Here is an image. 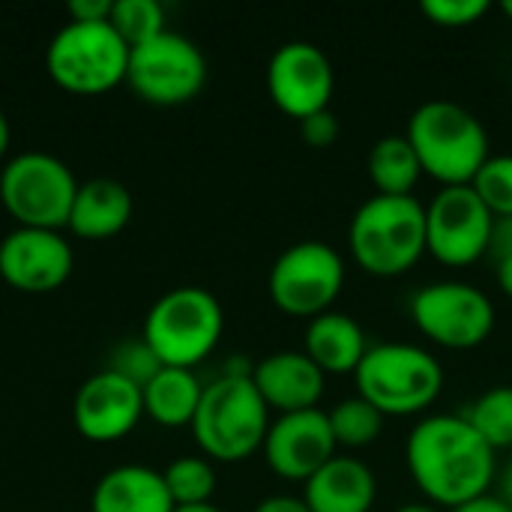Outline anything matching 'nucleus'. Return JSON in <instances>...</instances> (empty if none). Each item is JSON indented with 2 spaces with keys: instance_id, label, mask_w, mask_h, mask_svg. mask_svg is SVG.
Listing matches in <instances>:
<instances>
[{
  "instance_id": "obj_1",
  "label": "nucleus",
  "mask_w": 512,
  "mask_h": 512,
  "mask_svg": "<svg viewBox=\"0 0 512 512\" xmlns=\"http://www.w3.org/2000/svg\"><path fill=\"white\" fill-rule=\"evenodd\" d=\"M405 465L426 498L441 510L492 492L498 477V453L462 414H429L405 441Z\"/></svg>"
},
{
  "instance_id": "obj_2",
  "label": "nucleus",
  "mask_w": 512,
  "mask_h": 512,
  "mask_svg": "<svg viewBox=\"0 0 512 512\" xmlns=\"http://www.w3.org/2000/svg\"><path fill=\"white\" fill-rule=\"evenodd\" d=\"M405 138L411 141L423 174L441 186H471L492 156V138L483 120L453 99L417 105L408 117Z\"/></svg>"
},
{
  "instance_id": "obj_3",
  "label": "nucleus",
  "mask_w": 512,
  "mask_h": 512,
  "mask_svg": "<svg viewBox=\"0 0 512 512\" xmlns=\"http://www.w3.org/2000/svg\"><path fill=\"white\" fill-rule=\"evenodd\" d=\"M351 261L369 276H402L426 255V204L417 195H372L348 225Z\"/></svg>"
},
{
  "instance_id": "obj_4",
  "label": "nucleus",
  "mask_w": 512,
  "mask_h": 512,
  "mask_svg": "<svg viewBox=\"0 0 512 512\" xmlns=\"http://www.w3.org/2000/svg\"><path fill=\"white\" fill-rule=\"evenodd\" d=\"M273 411L261 399L252 378L219 375L204 384L198 414L192 420V438L210 462H246L264 447Z\"/></svg>"
},
{
  "instance_id": "obj_5",
  "label": "nucleus",
  "mask_w": 512,
  "mask_h": 512,
  "mask_svg": "<svg viewBox=\"0 0 512 512\" xmlns=\"http://www.w3.org/2000/svg\"><path fill=\"white\" fill-rule=\"evenodd\" d=\"M357 396L375 405L384 417H417L444 393L441 360L411 342L369 345L354 372Z\"/></svg>"
},
{
  "instance_id": "obj_6",
  "label": "nucleus",
  "mask_w": 512,
  "mask_h": 512,
  "mask_svg": "<svg viewBox=\"0 0 512 512\" xmlns=\"http://www.w3.org/2000/svg\"><path fill=\"white\" fill-rule=\"evenodd\" d=\"M222 330V303L201 285H177L150 306L141 339L162 366L195 369L216 351Z\"/></svg>"
},
{
  "instance_id": "obj_7",
  "label": "nucleus",
  "mask_w": 512,
  "mask_h": 512,
  "mask_svg": "<svg viewBox=\"0 0 512 512\" xmlns=\"http://www.w3.org/2000/svg\"><path fill=\"white\" fill-rule=\"evenodd\" d=\"M45 69L75 96H99L126 81L129 45L111 21H69L51 36Z\"/></svg>"
},
{
  "instance_id": "obj_8",
  "label": "nucleus",
  "mask_w": 512,
  "mask_h": 512,
  "mask_svg": "<svg viewBox=\"0 0 512 512\" xmlns=\"http://www.w3.org/2000/svg\"><path fill=\"white\" fill-rule=\"evenodd\" d=\"M75 192L72 168L45 150H24L0 168V204L18 228H66Z\"/></svg>"
},
{
  "instance_id": "obj_9",
  "label": "nucleus",
  "mask_w": 512,
  "mask_h": 512,
  "mask_svg": "<svg viewBox=\"0 0 512 512\" xmlns=\"http://www.w3.org/2000/svg\"><path fill=\"white\" fill-rule=\"evenodd\" d=\"M345 258L324 240L288 246L270 267L267 291L273 306L288 318H318L333 309L345 288Z\"/></svg>"
},
{
  "instance_id": "obj_10",
  "label": "nucleus",
  "mask_w": 512,
  "mask_h": 512,
  "mask_svg": "<svg viewBox=\"0 0 512 512\" xmlns=\"http://www.w3.org/2000/svg\"><path fill=\"white\" fill-rule=\"evenodd\" d=\"M126 84L150 105H186L207 84V57L189 36L162 30L159 36L129 48Z\"/></svg>"
},
{
  "instance_id": "obj_11",
  "label": "nucleus",
  "mask_w": 512,
  "mask_h": 512,
  "mask_svg": "<svg viewBox=\"0 0 512 512\" xmlns=\"http://www.w3.org/2000/svg\"><path fill=\"white\" fill-rule=\"evenodd\" d=\"M411 321L429 342L447 351H471L495 333L498 312L483 288L444 279L423 285L411 297Z\"/></svg>"
},
{
  "instance_id": "obj_12",
  "label": "nucleus",
  "mask_w": 512,
  "mask_h": 512,
  "mask_svg": "<svg viewBox=\"0 0 512 512\" xmlns=\"http://www.w3.org/2000/svg\"><path fill=\"white\" fill-rule=\"evenodd\" d=\"M495 216L471 186H441L426 204V252L450 270L489 255Z\"/></svg>"
},
{
  "instance_id": "obj_13",
  "label": "nucleus",
  "mask_w": 512,
  "mask_h": 512,
  "mask_svg": "<svg viewBox=\"0 0 512 512\" xmlns=\"http://www.w3.org/2000/svg\"><path fill=\"white\" fill-rule=\"evenodd\" d=\"M333 90V63L315 42L291 39L273 51L267 63V93L282 114L306 120L318 111H327Z\"/></svg>"
},
{
  "instance_id": "obj_14",
  "label": "nucleus",
  "mask_w": 512,
  "mask_h": 512,
  "mask_svg": "<svg viewBox=\"0 0 512 512\" xmlns=\"http://www.w3.org/2000/svg\"><path fill=\"white\" fill-rule=\"evenodd\" d=\"M75 252L60 231L12 228L0 240V279L21 294H51L72 276Z\"/></svg>"
},
{
  "instance_id": "obj_15",
  "label": "nucleus",
  "mask_w": 512,
  "mask_h": 512,
  "mask_svg": "<svg viewBox=\"0 0 512 512\" xmlns=\"http://www.w3.org/2000/svg\"><path fill=\"white\" fill-rule=\"evenodd\" d=\"M261 453L276 477L288 483H306L339 453V444L333 438L327 411L312 408V411L276 414L267 429Z\"/></svg>"
},
{
  "instance_id": "obj_16",
  "label": "nucleus",
  "mask_w": 512,
  "mask_h": 512,
  "mask_svg": "<svg viewBox=\"0 0 512 512\" xmlns=\"http://www.w3.org/2000/svg\"><path fill=\"white\" fill-rule=\"evenodd\" d=\"M141 417H144L141 387H135L132 381L120 378L111 369L90 375L75 393L72 423L84 441L93 444L123 441L129 432H135Z\"/></svg>"
},
{
  "instance_id": "obj_17",
  "label": "nucleus",
  "mask_w": 512,
  "mask_h": 512,
  "mask_svg": "<svg viewBox=\"0 0 512 512\" xmlns=\"http://www.w3.org/2000/svg\"><path fill=\"white\" fill-rule=\"evenodd\" d=\"M252 381L276 414L312 411L324 399L327 375L306 357V351H273L255 363Z\"/></svg>"
},
{
  "instance_id": "obj_18",
  "label": "nucleus",
  "mask_w": 512,
  "mask_h": 512,
  "mask_svg": "<svg viewBox=\"0 0 512 512\" xmlns=\"http://www.w3.org/2000/svg\"><path fill=\"white\" fill-rule=\"evenodd\" d=\"M378 498L375 471L357 456H333L303 483V501L312 512H372Z\"/></svg>"
},
{
  "instance_id": "obj_19",
  "label": "nucleus",
  "mask_w": 512,
  "mask_h": 512,
  "mask_svg": "<svg viewBox=\"0 0 512 512\" xmlns=\"http://www.w3.org/2000/svg\"><path fill=\"white\" fill-rule=\"evenodd\" d=\"M303 351L324 375H354L369 351V336L357 318L330 309L306 324Z\"/></svg>"
},
{
  "instance_id": "obj_20",
  "label": "nucleus",
  "mask_w": 512,
  "mask_h": 512,
  "mask_svg": "<svg viewBox=\"0 0 512 512\" xmlns=\"http://www.w3.org/2000/svg\"><path fill=\"white\" fill-rule=\"evenodd\" d=\"M162 471L147 465H117L105 471L90 495V512H174Z\"/></svg>"
},
{
  "instance_id": "obj_21",
  "label": "nucleus",
  "mask_w": 512,
  "mask_h": 512,
  "mask_svg": "<svg viewBox=\"0 0 512 512\" xmlns=\"http://www.w3.org/2000/svg\"><path fill=\"white\" fill-rule=\"evenodd\" d=\"M129 219L132 192L111 177H93L78 183L66 228L81 240H108L117 237L129 225Z\"/></svg>"
},
{
  "instance_id": "obj_22",
  "label": "nucleus",
  "mask_w": 512,
  "mask_h": 512,
  "mask_svg": "<svg viewBox=\"0 0 512 512\" xmlns=\"http://www.w3.org/2000/svg\"><path fill=\"white\" fill-rule=\"evenodd\" d=\"M204 396V384L195 375V369H177V366H162L144 387V417L165 429H180L192 426L198 405Z\"/></svg>"
},
{
  "instance_id": "obj_23",
  "label": "nucleus",
  "mask_w": 512,
  "mask_h": 512,
  "mask_svg": "<svg viewBox=\"0 0 512 512\" xmlns=\"http://www.w3.org/2000/svg\"><path fill=\"white\" fill-rule=\"evenodd\" d=\"M366 171L378 195H414L423 168L405 135H384L366 156Z\"/></svg>"
},
{
  "instance_id": "obj_24",
  "label": "nucleus",
  "mask_w": 512,
  "mask_h": 512,
  "mask_svg": "<svg viewBox=\"0 0 512 512\" xmlns=\"http://www.w3.org/2000/svg\"><path fill=\"white\" fill-rule=\"evenodd\" d=\"M477 432L480 438L498 453L512 450V384L492 387L480 393L465 411H459Z\"/></svg>"
},
{
  "instance_id": "obj_25",
  "label": "nucleus",
  "mask_w": 512,
  "mask_h": 512,
  "mask_svg": "<svg viewBox=\"0 0 512 512\" xmlns=\"http://www.w3.org/2000/svg\"><path fill=\"white\" fill-rule=\"evenodd\" d=\"M327 417H330V429H333L336 444L345 450H360V447L375 444L384 432V423H387V417L375 405H369L363 396H351V399L336 402L333 411H327Z\"/></svg>"
},
{
  "instance_id": "obj_26",
  "label": "nucleus",
  "mask_w": 512,
  "mask_h": 512,
  "mask_svg": "<svg viewBox=\"0 0 512 512\" xmlns=\"http://www.w3.org/2000/svg\"><path fill=\"white\" fill-rule=\"evenodd\" d=\"M174 507L210 504L216 495V468L207 456H180L162 471Z\"/></svg>"
},
{
  "instance_id": "obj_27",
  "label": "nucleus",
  "mask_w": 512,
  "mask_h": 512,
  "mask_svg": "<svg viewBox=\"0 0 512 512\" xmlns=\"http://www.w3.org/2000/svg\"><path fill=\"white\" fill-rule=\"evenodd\" d=\"M114 30L126 39L129 48L159 36L165 27V9L159 0H114L111 9Z\"/></svg>"
},
{
  "instance_id": "obj_28",
  "label": "nucleus",
  "mask_w": 512,
  "mask_h": 512,
  "mask_svg": "<svg viewBox=\"0 0 512 512\" xmlns=\"http://www.w3.org/2000/svg\"><path fill=\"white\" fill-rule=\"evenodd\" d=\"M471 189L480 195L495 219L512 216V153L489 156V162L471 180Z\"/></svg>"
},
{
  "instance_id": "obj_29",
  "label": "nucleus",
  "mask_w": 512,
  "mask_h": 512,
  "mask_svg": "<svg viewBox=\"0 0 512 512\" xmlns=\"http://www.w3.org/2000/svg\"><path fill=\"white\" fill-rule=\"evenodd\" d=\"M105 369L117 372L120 378L132 381L135 387H144V384L162 369V363H159V357L153 354V348L138 336V339L120 342V345L114 348V354H111V360H108Z\"/></svg>"
},
{
  "instance_id": "obj_30",
  "label": "nucleus",
  "mask_w": 512,
  "mask_h": 512,
  "mask_svg": "<svg viewBox=\"0 0 512 512\" xmlns=\"http://www.w3.org/2000/svg\"><path fill=\"white\" fill-rule=\"evenodd\" d=\"M489 0H423L420 12L447 30H459V27H471L477 24L483 15H489Z\"/></svg>"
},
{
  "instance_id": "obj_31",
  "label": "nucleus",
  "mask_w": 512,
  "mask_h": 512,
  "mask_svg": "<svg viewBox=\"0 0 512 512\" xmlns=\"http://www.w3.org/2000/svg\"><path fill=\"white\" fill-rule=\"evenodd\" d=\"M300 135H303V141H306L309 147L327 150V147H333V144L339 141L342 123H339V117L327 108V111H318V114L300 120Z\"/></svg>"
},
{
  "instance_id": "obj_32",
  "label": "nucleus",
  "mask_w": 512,
  "mask_h": 512,
  "mask_svg": "<svg viewBox=\"0 0 512 512\" xmlns=\"http://www.w3.org/2000/svg\"><path fill=\"white\" fill-rule=\"evenodd\" d=\"M114 0H72L66 3L69 21H111Z\"/></svg>"
},
{
  "instance_id": "obj_33",
  "label": "nucleus",
  "mask_w": 512,
  "mask_h": 512,
  "mask_svg": "<svg viewBox=\"0 0 512 512\" xmlns=\"http://www.w3.org/2000/svg\"><path fill=\"white\" fill-rule=\"evenodd\" d=\"M489 255H492L495 261L510 258L512 255V216H501V219H495L492 243H489Z\"/></svg>"
},
{
  "instance_id": "obj_34",
  "label": "nucleus",
  "mask_w": 512,
  "mask_h": 512,
  "mask_svg": "<svg viewBox=\"0 0 512 512\" xmlns=\"http://www.w3.org/2000/svg\"><path fill=\"white\" fill-rule=\"evenodd\" d=\"M252 512H312L303 495H267L255 504Z\"/></svg>"
},
{
  "instance_id": "obj_35",
  "label": "nucleus",
  "mask_w": 512,
  "mask_h": 512,
  "mask_svg": "<svg viewBox=\"0 0 512 512\" xmlns=\"http://www.w3.org/2000/svg\"><path fill=\"white\" fill-rule=\"evenodd\" d=\"M453 512H512L510 504H504L495 492H489V495H483V498H474V501H468V504H462L459 510Z\"/></svg>"
},
{
  "instance_id": "obj_36",
  "label": "nucleus",
  "mask_w": 512,
  "mask_h": 512,
  "mask_svg": "<svg viewBox=\"0 0 512 512\" xmlns=\"http://www.w3.org/2000/svg\"><path fill=\"white\" fill-rule=\"evenodd\" d=\"M495 486H498V492H495V495H498L504 504H510L512 507V459L504 465V468H498Z\"/></svg>"
},
{
  "instance_id": "obj_37",
  "label": "nucleus",
  "mask_w": 512,
  "mask_h": 512,
  "mask_svg": "<svg viewBox=\"0 0 512 512\" xmlns=\"http://www.w3.org/2000/svg\"><path fill=\"white\" fill-rule=\"evenodd\" d=\"M495 279H498V288L504 291V297L512 300V255L495 261Z\"/></svg>"
},
{
  "instance_id": "obj_38",
  "label": "nucleus",
  "mask_w": 512,
  "mask_h": 512,
  "mask_svg": "<svg viewBox=\"0 0 512 512\" xmlns=\"http://www.w3.org/2000/svg\"><path fill=\"white\" fill-rule=\"evenodd\" d=\"M9 141H12V129H9L6 114L0 111V159H3V156H6V150H9Z\"/></svg>"
},
{
  "instance_id": "obj_39",
  "label": "nucleus",
  "mask_w": 512,
  "mask_h": 512,
  "mask_svg": "<svg viewBox=\"0 0 512 512\" xmlns=\"http://www.w3.org/2000/svg\"><path fill=\"white\" fill-rule=\"evenodd\" d=\"M393 512H447V510H441V507H435V504H426V501H414V504H402L399 510H393Z\"/></svg>"
},
{
  "instance_id": "obj_40",
  "label": "nucleus",
  "mask_w": 512,
  "mask_h": 512,
  "mask_svg": "<svg viewBox=\"0 0 512 512\" xmlns=\"http://www.w3.org/2000/svg\"><path fill=\"white\" fill-rule=\"evenodd\" d=\"M174 512H225L222 507H216L213 501L210 504H192V507H177Z\"/></svg>"
},
{
  "instance_id": "obj_41",
  "label": "nucleus",
  "mask_w": 512,
  "mask_h": 512,
  "mask_svg": "<svg viewBox=\"0 0 512 512\" xmlns=\"http://www.w3.org/2000/svg\"><path fill=\"white\" fill-rule=\"evenodd\" d=\"M501 12H504L507 18H512V0H501Z\"/></svg>"
}]
</instances>
